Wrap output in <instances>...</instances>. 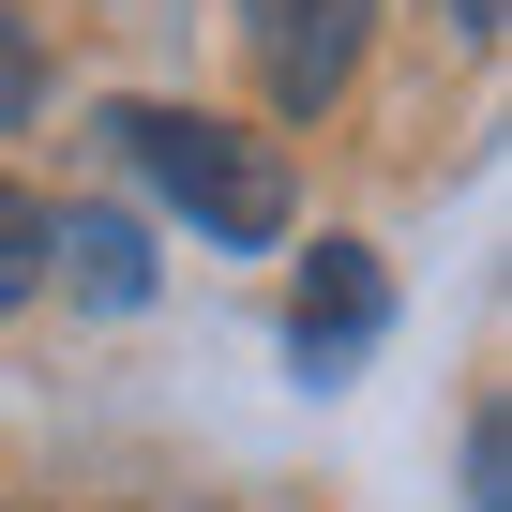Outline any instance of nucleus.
<instances>
[{"label": "nucleus", "instance_id": "nucleus-1", "mask_svg": "<svg viewBox=\"0 0 512 512\" xmlns=\"http://www.w3.org/2000/svg\"><path fill=\"white\" fill-rule=\"evenodd\" d=\"M211 241H287V151L272 136H241V121H211V106H121L106 121Z\"/></svg>", "mask_w": 512, "mask_h": 512}, {"label": "nucleus", "instance_id": "nucleus-2", "mask_svg": "<svg viewBox=\"0 0 512 512\" xmlns=\"http://www.w3.org/2000/svg\"><path fill=\"white\" fill-rule=\"evenodd\" d=\"M241 46H256V91L287 121H317L377 46V0H241Z\"/></svg>", "mask_w": 512, "mask_h": 512}, {"label": "nucleus", "instance_id": "nucleus-3", "mask_svg": "<svg viewBox=\"0 0 512 512\" xmlns=\"http://www.w3.org/2000/svg\"><path fill=\"white\" fill-rule=\"evenodd\" d=\"M377 317H392L377 256H362V241H317V272H302V302H287V347H302V377H347V362L377 347Z\"/></svg>", "mask_w": 512, "mask_h": 512}, {"label": "nucleus", "instance_id": "nucleus-4", "mask_svg": "<svg viewBox=\"0 0 512 512\" xmlns=\"http://www.w3.org/2000/svg\"><path fill=\"white\" fill-rule=\"evenodd\" d=\"M46 272H76L91 302H151V241L121 211H76V226H46Z\"/></svg>", "mask_w": 512, "mask_h": 512}, {"label": "nucleus", "instance_id": "nucleus-5", "mask_svg": "<svg viewBox=\"0 0 512 512\" xmlns=\"http://www.w3.org/2000/svg\"><path fill=\"white\" fill-rule=\"evenodd\" d=\"M46 226H61L46 196H16V181H0V302H31V287H46Z\"/></svg>", "mask_w": 512, "mask_h": 512}, {"label": "nucleus", "instance_id": "nucleus-6", "mask_svg": "<svg viewBox=\"0 0 512 512\" xmlns=\"http://www.w3.org/2000/svg\"><path fill=\"white\" fill-rule=\"evenodd\" d=\"M46 106V46H31V16H16V0H0V136H16Z\"/></svg>", "mask_w": 512, "mask_h": 512}, {"label": "nucleus", "instance_id": "nucleus-7", "mask_svg": "<svg viewBox=\"0 0 512 512\" xmlns=\"http://www.w3.org/2000/svg\"><path fill=\"white\" fill-rule=\"evenodd\" d=\"M452 31H497V0H452Z\"/></svg>", "mask_w": 512, "mask_h": 512}]
</instances>
